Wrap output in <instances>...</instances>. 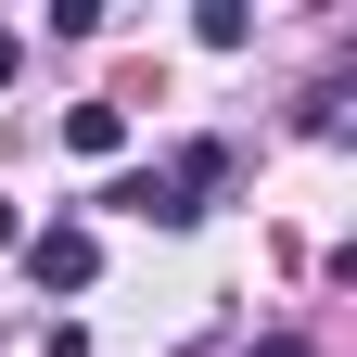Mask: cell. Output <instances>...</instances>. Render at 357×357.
<instances>
[{"instance_id": "6da1fadb", "label": "cell", "mask_w": 357, "mask_h": 357, "mask_svg": "<svg viewBox=\"0 0 357 357\" xmlns=\"http://www.w3.org/2000/svg\"><path fill=\"white\" fill-rule=\"evenodd\" d=\"M217 178H230V153H217V141H192V153H166V166H141V178H115L102 204L166 217V230H178V217H204V192H217Z\"/></svg>"}, {"instance_id": "7a4b0ae2", "label": "cell", "mask_w": 357, "mask_h": 357, "mask_svg": "<svg viewBox=\"0 0 357 357\" xmlns=\"http://www.w3.org/2000/svg\"><path fill=\"white\" fill-rule=\"evenodd\" d=\"M26 268H38V294H89L102 281V230L89 217H52V230H26Z\"/></svg>"}, {"instance_id": "3957f363", "label": "cell", "mask_w": 357, "mask_h": 357, "mask_svg": "<svg viewBox=\"0 0 357 357\" xmlns=\"http://www.w3.org/2000/svg\"><path fill=\"white\" fill-rule=\"evenodd\" d=\"M64 141H77V153H115V141H128V115H115V102H77V115H64Z\"/></svg>"}, {"instance_id": "277c9868", "label": "cell", "mask_w": 357, "mask_h": 357, "mask_svg": "<svg viewBox=\"0 0 357 357\" xmlns=\"http://www.w3.org/2000/svg\"><path fill=\"white\" fill-rule=\"evenodd\" d=\"M255 357H319V344H306V332H268V344H255Z\"/></svg>"}, {"instance_id": "5b68a950", "label": "cell", "mask_w": 357, "mask_h": 357, "mask_svg": "<svg viewBox=\"0 0 357 357\" xmlns=\"http://www.w3.org/2000/svg\"><path fill=\"white\" fill-rule=\"evenodd\" d=\"M13 64H26V52H13V26H0V89H13Z\"/></svg>"}, {"instance_id": "8992f818", "label": "cell", "mask_w": 357, "mask_h": 357, "mask_svg": "<svg viewBox=\"0 0 357 357\" xmlns=\"http://www.w3.org/2000/svg\"><path fill=\"white\" fill-rule=\"evenodd\" d=\"M0 243H26V217H13V204H0Z\"/></svg>"}]
</instances>
